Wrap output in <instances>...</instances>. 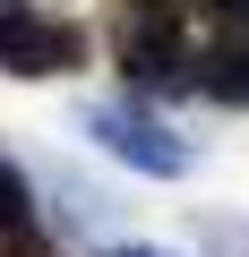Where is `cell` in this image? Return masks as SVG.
<instances>
[{"label":"cell","mask_w":249,"mask_h":257,"mask_svg":"<svg viewBox=\"0 0 249 257\" xmlns=\"http://www.w3.org/2000/svg\"><path fill=\"white\" fill-rule=\"evenodd\" d=\"M86 60V35L69 18H43L35 0H0V69L9 77H69Z\"/></svg>","instance_id":"obj_1"},{"label":"cell","mask_w":249,"mask_h":257,"mask_svg":"<svg viewBox=\"0 0 249 257\" xmlns=\"http://www.w3.org/2000/svg\"><path fill=\"white\" fill-rule=\"evenodd\" d=\"M120 77L146 94H198V52L172 18H120Z\"/></svg>","instance_id":"obj_2"},{"label":"cell","mask_w":249,"mask_h":257,"mask_svg":"<svg viewBox=\"0 0 249 257\" xmlns=\"http://www.w3.org/2000/svg\"><path fill=\"white\" fill-rule=\"evenodd\" d=\"M86 128H95V138L129 163V172H155V180H181V172H189V146L172 138L155 111H138V103H95Z\"/></svg>","instance_id":"obj_3"},{"label":"cell","mask_w":249,"mask_h":257,"mask_svg":"<svg viewBox=\"0 0 249 257\" xmlns=\"http://www.w3.org/2000/svg\"><path fill=\"white\" fill-rule=\"evenodd\" d=\"M198 94H215V103H249V35L198 52Z\"/></svg>","instance_id":"obj_4"},{"label":"cell","mask_w":249,"mask_h":257,"mask_svg":"<svg viewBox=\"0 0 249 257\" xmlns=\"http://www.w3.org/2000/svg\"><path fill=\"white\" fill-rule=\"evenodd\" d=\"M35 231V197H26V180L0 163V240H26Z\"/></svg>","instance_id":"obj_5"},{"label":"cell","mask_w":249,"mask_h":257,"mask_svg":"<svg viewBox=\"0 0 249 257\" xmlns=\"http://www.w3.org/2000/svg\"><path fill=\"white\" fill-rule=\"evenodd\" d=\"M198 9H206L223 35H249V0H198Z\"/></svg>","instance_id":"obj_6"},{"label":"cell","mask_w":249,"mask_h":257,"mask_svg":"<svg viewBox=\"0 0 249 257\" xmlns=\"http://www.w3.org/2000/svg\"><path fill=\"white\" fill-rule=\"evenodd\" d=\"M181 9V0H138V18H172Z\"/></svg>","instance_id":"obj_7"},{"label":"cell","mask_w":249,"mask_h":257,"mask_svg":"<svg viewBox=\"0 0 249 257\" xmlns=\"http://www.w3.org/2000/svg\"><path fill=\"white\" fill-rule=\"evenodd\" d=\"M103 257H163V248H103Z\"/></svg>","instance_id":"obj_8"}]
</instances>
